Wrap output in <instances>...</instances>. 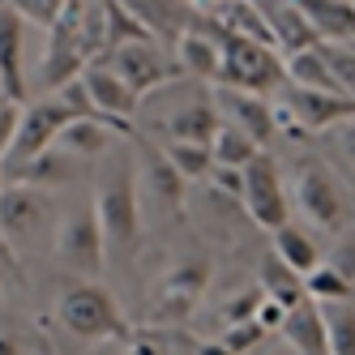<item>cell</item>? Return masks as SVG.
<instances>
[{
  "label": "cell",
  "instance_id": "2e32d148",
  "mask_svg": "<svg viewBox=\"0 0 355 355\" xmlns=\"http://www.w3.org/2000/svg\"><path fill=\"white\" fill-rule=\"evenodd\" d=\"M26 26L13 5L0 0V98H13V103H26L31 82H26Z\"/></svg>",
  "mask_w": 355,
  "mask_h": 355
},
{
  "label": "cell",
  "instance_id": "83f0119b",
  "mask_svg": "<svg viewBox=\"0 0 355 355\" xmlns=\"http://www.w3.org/2000/svg\"><path fill=\"white\" fill-rule=\"evenodd\" d=\"M304 295H309L313 304H343V300H355V287L334 266H325V257H321L317 270L304 274Z\"/></svg>",
  "mask_w": 355,
  "mask_h": 355
},
{
  "label": "cell",
  "instance_id": "8fae6325",
  "mask_svg": "<svg viewBox=\"0 0 355 355\" xmlns=\"http://www.w3.org/2000/svg\"><path fill=\"white\" fill-rule=\"evenodd\" d=\"M240 206H244V214L257 223V227H266V232H278L283 223H291V193L283 189L278 163L266 155V150L244 167V193H240Z\"/></svg>",
  "mask_w": 355,
  "mask_h": 355
},
{
  "label": "cell",
  "instance_id": "5b68a950",
  "mask_svg": "<svg viewBox=\"0 0 355 355\" xmlns=\"http://www.w3.org/2000/svg\"><path fill=\"white\" fill-rule=\"evenodd\" d=\"M43 56H39V86L43 94H52L60 86H69L73 78H82V69L94 56V47L86 39V26H82V0H69L64 13L43 31Z\"/></svg>",
  "mask_w": 355,
  "mask_h": 355
},
{
  "label": "cell",
  "instance_id": "ee69618b",
  "mask_svg": "<svg viewBox=\"0 0 355 355\" xmlns=\"http://www.w3.org/2000/svg\"><path fill=\"white\" fill-rule=\"evenodd\" d=\"M193 5H197V9H210V5H218V0H193Z\"/></svg>",
  "mask_w": 355,
  "mask_h": 355
},
{
  "label": "cell",
  "instance_id": "603a6c76",
  "mask_svg": "<svg viewBox=\"0 0 355 355\" xmlns=\"http://www.w3.org/2000/svg\"><path fill=\"white\" fill-rule=\"evenodd\" d=\"M257 287H261V295L266 300H274V304H283V309H295V304H304L309 295H304V274H295L278 252L270 248L266 257H261V266H257Z\"/></svg>",
  "mask_w": 355,
  "mask_h": 355
},
{
  "label": "cell",
  "instance_id": "b9f144b4",
  "mask_svg": "<svg viewBox=\"0 0 355 355\" xmlns=\"http://www.w3.org/2000/svg\"><path fill=\"white\" fill-rule=\"evenodd\" d=\"M0 355H26V347H21L13 334H5V329H0Z\"/></svg>",
  "mask_w": 355,
  "mask_h": 355
},
{
  "label": "cell",
  "instance_id": "d6a6232c",
  "mask_svg": "<svg viewBox=\"0 0 355 355\" xmlns=\"http://www.w3.org/2000/svg\"><path fill=\"white\" fill-rule=\"evenodd\" d=\"M5 5H13L21 17H26L31 21V26H52V21L64 13V5H69V0H5Z\"/></svg>",
  "mask_w": 355,
  "mask_h": 355
},
{
  "label": "cell",
  "instance_id": "e575fe53",
  "mask_svg": "<svg viewBox=\"0 0 355 355\" xmlns=\"http://www.w3.org/2000/svg\"><path fill=\"white\" fill-rule=\"evenodd\" d=\"M21 107L26 103H13V98H0V159L13 150V137H17V124H21Z\"/></svg>",
  "mask_w": 355,
  "mask_h": 355
},
{
  "label": "cell",
  "instance_id": "6da1fadb",
  "mask_svg": "<svg viewBox=\"0 0 355 355\" xmlns=\"http://www.w3.org/2000/svg\"><path fill=\"white\" fill-rule=\"evenodd\" d=\"M94 214H98V227H103V240H107V252H120L129 257L141 244V184H137V163L129 155H120L116 163H107L94 180Z\"/></svg>",
  "mask_w": 355,
  "mask_h": 355
},
{
  "label": "cell",
  "instance_id": "52a82bcc",
  "mask_svg": "<svg viewBox=\"0 0 355 355\" xmlns=\"http://www.w3.org/2000/svg\"><path fill=\"white\" fill-rule=\"evenodd\" d=\"M52 252H56V261H60L69 274H78V278L103 274V266H107V240H103V227H98L94 201L69 206V210L56 218Z\"/></svg>",
  "mask_w": 355,
  "mask_h": 355
},
{
  "label": "cell",
  "instance_id": "277c9868",
  "mask_svg": "<svg viewBox=\"0 0 355 355\" xmlns=\"http://www.w3.org/2000/svg\"><path fill=\"white\" fill-rule=\"evenodd\" d=\"M223 43V64H218V82L214 86H236L274 98L287 86V56L270 43L257 39H240V35H218Z\"/></svg>",
  "mask_w": 355,
  "mask_h": 355
},
{
  "label": "cell",
  "instance_id": "f35d334b",
  "mask_svg": "<svg viewBox=\"0 0 355 355\" xmlns=\"http://www.w3.org/2000/svg\"><path fill=\"white\" fill-rule=\"evenodd\" d=\"M120 355H163V347L150 338V334H129L124 338V351Z\"/></svg>",
  "mask_w": 355,
  "mask_h": 355
},
{
  "label": "cell",
  "instance_id": "d590c367",
  "mask_svg": "<svg viewBox=\"0 0 355 355\" xmlns=\"http://www.w3.org/2000/svg\"><path fill=\"white\" fill-rule=\"evenodd\" d=\"M210 184H214L218 193H227L232 201H240V193H244V167H218V163H214Z\"/></svg>",
  "mask_w": 355,
  "mask_h": 355
},
{
  "label": "cell",
  "instance_id": "ffe728a7",
  "mask_svg": "<svg viewBox=\"0 0 355 355\" xmlns=\"http://www.w3.org/2000/svg\"><path fill=\"white\" fill-rule=\"evenodd\" d=\"M278 338H283L295 355H329V329H325V313L321 304L304 300L287 313L283 329H278Z\"/></svg>",
  "mask_w": 355,
  "mask_h": 355
},
{
  "label": "cell",
  "instance_id": "7402d4cb",
  "mask_svg": "<svg viewBox=\"0 0 355 355\" xmlns=\"http://www.w3.org/2000/svg\"><path fill=\"white\" fill-rule=\"evenodd\" d=\"M317 43H355V0H295Z\"/></svg>",
  "mask_w": 355,
  "mask_h": 355
},
{
  "label": "cell",
  "instance_id": "ac0fdd59",
  "mask_svg": "<svg viewBox=\"0 0 355 355\" xmlns=\"http://www.w3.org/2000/svg\"><path fill=\"white\" fill-rule=\"evenodd\" d=\"M120 137H133V133L120 129V124L107 120V116H78V120H73L69 129L60 133L56 150H64V155L78 159V163H94V159H107Z\"/></svg>",
  "mask_w": 355,
  "mask_h": 355
},
{
  "label": "cell",
  "instance_id": "d4e9b609",
  "mask_svg": "<svg viewBox=\"0 0 355 355\" xmlns=\"http://www.w3.org/2000/svg\"><path fill=\"white\" fill-rule=\"evenodd\" d=\"M287 82L291 86H309V90H329V94H343L334 82V69H329L321 43L313 47H300V52L287 56Z\"/></svg>",
  "mask_w": 355,
  "mask_h": 355
},
{
  "label": "cell",
  "instance_id": "3957f363",
  "mask_svg": "<svg viewBox=\"0 0 355 355\" xmlns=\"http://www.w3.org/2000/svg\"><path fill=\"white\" fill-rule=\"evenodd\" d=\"M291 210H300L313 232L338 236L355 223V197L329 163L304 159L295 167V180H291Z\"/></svg>",
  "mask_w": 355,
  "mask_h": 355
},
{
  "label": "cell",
  "instance_id": "5bb4252c",
  "mask_svg": "<svg viewBox=\"0 0 355 355\" xmlns=\"http://www.w3.org/2000/svg\"><path fill=\"white\" fill-rule=\"evenodd\" d=\"M137 184H141V210L150 206L159 218H184V189L189 180L180 171H175L167 163V155L155 146V150H146L141 163H137Z\"/></svg>",
  "mask_w": 355,
  "mask_h": 355
},
{
  "label": "cell",
  "instance_id": "ab89813d",
  "mask_svg": "<svg viewBox=\"0 0 355 355\" xmlns=\"http://www.w3.org/2000/svg\"><path fill=\"white\" fill-rule=\"evenodd\" d=\"M9 274H17V252H13V244L0 236V283H5Z\"/></svg>",
  "mask_w": 355,
  "mask_h": 355
},
{
  "label": "cell",
  "instance_id": "4fadbf2b",
  "mask_svg": "<svg viewBox=\"0 0 355 355\" xmlns=\"http://www.w3.org/2000/svg\"><path fill=\"white\" fill-rule=\"evenodd\" d=\"M82 86H86V94H90L94 116H107V120L120 124V129L133 133V116L141 112V94L124 82L107 60H90V64L82 69Z\"/></svg>",
  "mask_w": 355,
  "mask_h": 355
},
{
  "label": "cell",
  "instance_id": "7bdbcfd3",
  "mask_svg": "<svg viewBox=\"0 0 355 355\" xmlns=\"http://www.w3.org/2000/svg\"><path fill=\"white\" fill-rule=\"evenodd\" d=\"M257 355H295V351H291L287 343H270V347H261Z\"/></svg>",
  "mask_w": 355,
  "mask_h": 355
},
{
  "label": "cell",
  "instance_id": "4316f807",
  "mask_svg": "<svg viewBox=\"0 0 355 355\" xmlns=\"http://www.w3.org/2000/svg\"><path fill=\"white\" fill-rule=\"evenodd\" d=\"M210 150H214V163L218 167H248L252 159L261 155V146L252 141V137H244L236 124H218V133H214V141H210Z\"/></svg>",
  "mask_w": 355,
  "mask_h": 355
},
{
  "label": "cell",
  "instance_id": "484cf974",
  "mask_svg": "<svg viewBox=\"0 0 355 355\" xmlns=\"http://www.w3.org/2000/svg\"><path fill=\"white\" fill-rule=\"evenodd\" d=\"M167 163L184 175V180H210L214 171V150L206 141H159Z\"/></svg>",
  "mask_w": 355,
  "mask_h": 355
},
{
  "label": "cell",
  "instance_id": "9a60e30c",
  "mask_svg": "<svg viewBox=\"0 0 355 355\" xmlns=\"http://www.w3.org/2000/svg\"><path fill=\"white\" fill-rule=\"evenodd\" d=\"M214 107L227 124H236L244 137H252L257 146H270L278 137L274 124V98L252 94V90H236V86H214Z\"/></svg>",
  "mask_w": 355,
  "mask_h": 355
},
{
  "label": "cell",
  "instance_id": "4dcf8cb0",
  "mask_svg": "<svg viewBox=\"0 0 355 355\" xmlns=\"http://www.w3.org/2000/svg\"><path fill=\"white\" fill-rule=\"evenodd\" d=\"M321 52H325L329 69H334L338 90L355 98V43H321Z\"/></svg>",
  "mask_w": 355,
  "mask_h": 355
},
{
  "label": "cell",
  "instance_id": "ba28073f",
  "mask_svg": "<svg viewBox=\"0 0 355 355\" xmlns=\"http://www.w3.org/2000/svg\"><path fill=\"white\" fill-rule=\"evenodd\" d=\"M56 197L43 184L9 180L0 189V236L13 248L17 244H39L47 232H56Z\"/></svg>",
  "mask_w": 355,
  "mask_h": 355
},
{
  "label": "cell",
  "instance_id": "cb8c5ba5",
  "mask_svg": "<svg viewBox=\"0 0 355 355\" xmlns=\"http://www.w3.org/2000/svg\"><path fill=\"white\" fill-rule=\"evenodd\" d=\"M270 248L283 257L295 274H309L321 266V248H317V236L309 232V227H295V223H283L278 232H270Z\"/></svg>",
  "mask_w": 355,
  "mask_h": 355
},
{
  "label": "cell",
  "instance_id": "7a4b0ae2",
  "mask_svg": "<svg viewBox=\"0 0 355 355\" xmlns=\"http://www.w3.org/2000/svg\"><path fill=\"white\" fill-rule=\"evenodd\" d=\"M56 325L78 343H107V338L133 334L120 300L103 283H94V278H73L56 295Z\"/></svg>",
  "mask_w": 355,
  "mask_h": 355
},
{
  "label": "cell",
  "instance_id": "60d3db41",
  "mask_svg": "<svg viewBox=\"0 0 355 355\" xmlns=\"http://www.w3.org/2000/svg\"><path fill=\"white\" fill-rule=\"evenodd\" d=\"M193 355H232V351L223 347V338H206V343H197V351H193Z\"/></svg>",
  "mask_w": 355,
  "mask_h": 355
},
{
  "label": "cell",
  "instance_id": "9c48e42d",
  "mask_svg": "<svg viewBox=\"0 0 355 355\" xmlns=\"http://www.w3.org/2000/svg\"><path fill=\"white\" fill-rule=\"evenodd\" d=\"M124 82H129L141 98H150L155 90L171 86V82H180L184 73H180V60H175V52L167 43L159 39H133V43H120L112 47V52L103 56Z\"/></svg>",
  "mask_w": 355,
  "mask_h": 355
},
{
  "label": "cell",
  "instance_id": "8992f818",
  "mask_svg": "<svg viewBox=\"0 0 355 355\" xmlns=\"http://www.w3.org/2000/svg\"><path fill=\"white\" fill-rule=\"evenodd\" d=\"M355 116L351 94H329V90H309V86H283L274 94V124L287 137H313V133H334L343 120Z\"/></svg>",
  "mask_w": 355,
  "mask_h": 355
},
{
  "label": "cell",
  "instance_id": "d6986e66",
  "mask_svg": "<svg viewBox=\"0 0 355 355\" xmlns=\"http://www.w3.org/2000/svg\"><path fill=\"white\" fill-rule=\"evenodd\" d=\"M175 60H180V73L184 78H197V82H218V64H223V43H218V31L210 21H201L197 31L175 39Z\"/></svg>",
  "mask_w": 355,
  "mask_h": 355
},
{
  "label": "cell",
  "instance_id": "f6af8a7d",
  "mask_svg": "<svg viewBox=\"0 0 355 355\" xmlns=\"http://www.w3.org/2000/svg\"><path fill=\"white\" fill-rule=\"evenodd\" d=\"M5 184H9V180H5V163H0V189H5Z\"/></svg>",
  "mask_w": 355,
  "mask_h": 355
},
{
  "label": "cell",
  "instance_id": "7c38bea8",
  "mask_svg": "<svg viewBox=\"0 0 355 355\" xmlns=\"http://www.w3.org/2000/svg\"><path fill=\"white\" fill-rule=\"evenodd\" d=\"M218 124H223V116L214 107V86L193 78V90H189L184 103H175L171 112L155 116V133H159V141H206L210 146Z\"/></svg>",
  "mask_w": 355,
  "mask_h": 355
},
{
  "label": "cell",
  "instance_id": "e0dca14e",
  "mask_svg": "<svg viewBox=\"0 0 355 355\" xmlns=\"http://www.w3.org/2000/svg\"><path fill=\"white\" fill-rule=\"evenodd\" d=\"M120 5L150 31V39H159L167 47H175L180 35L197 31L201 21H206V13H201L193 0H120Z\"/></svg>",
  "mask_w": 355,
  "mask_h": 355
},
{
  "label": "cell",
  "instance_id": "8d00e7d4",
  "mask_svg": "<svg viewBox=\"0 0 355 355\" xmlns=\"http://www.w3.org/2000/svg\"><path fill=\"white\" fill-rule=\"evenodd\" d=\"M329 137H334V150L343 155V163L355 171V116H351V120H343V124H338V129L329 133Z\"/></svg>",
  "mask_w": 355,
  "mask_h": 355
},
{
  "label": "cell",
  "instance_id": "836d02e7",
  "mask_svg": "<svg viewBox=\"0 0 355 355\" xmlns=\"http://www.w3.org/2000/svg\"><path fill=\"white\" fill-rule=\"evenodd\" d=\"M257 304H261V287H248V291L232 295V300L223 304V313H218V325L227 329V325H236V321H252V317H257Z\"/></svg>",
  "mask_w": 355,
  "mask_h": 355
},
{
  "label": "cell",
  "instance_id": "30bf717a",
  "mask_svg": "<svg viewBox=\"0 0 355 355\" xmlns=\"http://www.w3.org/2000/svg\"><path fill=\"white\" fill-rule=\"evenodd\" d=\"M206 287H210V261H201V257H180V261H171V266L155 278V287H150V317L163 321V325L184 321L197 304H201Z\"/></svg>",
  "mask_w": 355,
  "mask_h": 355
},
{
  "label": "cell",
  "instance_id": "f1b7e54d",
  "mask_svg": "<svg viewBox=\"0 0 355 355\" xmlns=\"http://www.w3.org/2000/svg\"><path fill=\"white\" fill-rule=\"evenodd\" d=\"M325 329H329V355H355V300L321 304Z\"/></svg>",
  "mask_w": 355,
  "mask_h": 355
},
{
  "label": "cell",
  "instance_id": "74e56055",
  "mask_svg": "<svg viewBox=\"0 0 355 355\" xmlns=\"http://www.w3.org/2000/svg\"><path fill=\"white\" fill-rule=\"evenodd\" d=\"M287 313H291V309H283V304H274V300H266V295H261V304H257V321L270 329V334H278V329H283Z\"/></svg>",
  "mask_w": 355,
  "mask_h": 355
},
{
  "label": "cell",
  "instance_id": "1f68e13d",
  "mask_svg": "<svg viewBox=\"0 0 355 355\" xmlns=\"http://www.w3.org/2000/svg\"><path fill=\"white\" fill-rule=\"evenodd\" d=\"M325 266H334L355 287V227H347V232L334 236V244H329V252H325Z\"/></svg>",
  "mask_w": 355,
  "mask_h": 355
},
{
  "label": "cell",
  "instance_id": "44dd1931",
  "mask_svg": "<svg viewBox=\"0 0 355 355\" xmlns=\"http://www.w3.org/2000/svg\"><path fill=\"white\" fill-rule=\"evenodd\" d=\"M257 5H261V17H266V26L274 35V47L283 56H291V52H300V47H313L317 43L309 17L300 13L295 0H257Z\"/></svg>",
  "mask_w": 355,
  "mask_h": 355
},
{
  "label": "cell",
  "instance_id": "f546056e",
  "mask_svg": "<svg viewBox=\"0 0 355 355\" xmlns=\"http://www.w3.org/2000/svg\"><path fill=\"white\" fill-rule=\"evenodd\" d=\"M223 347L232 351V355H252V351H261L266 347V338H270V329L252 317V321H236V325H227L223 329Z\"/></svg>",
  "mask_w": 355,
  "mask_h": 355
}]
</instances>
